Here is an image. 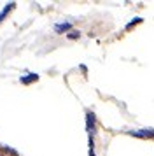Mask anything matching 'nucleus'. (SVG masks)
Instances as JSON below:
<instances>
[{"label": "nucleus", "mask_w": 154, "mask_h": 156, "mask_svg": "<svg viewBox=\"0 0 154 156\" xmlns=\"http://www.w3.org/2000/svg\"><path fill=\"white\" fill-rule=\"evenodd\" d=\"M0 156H18L14 151H11L9 147H5V146H2L0 144Z\"/></svg>", "instance_id": "1"}]
</instances>
